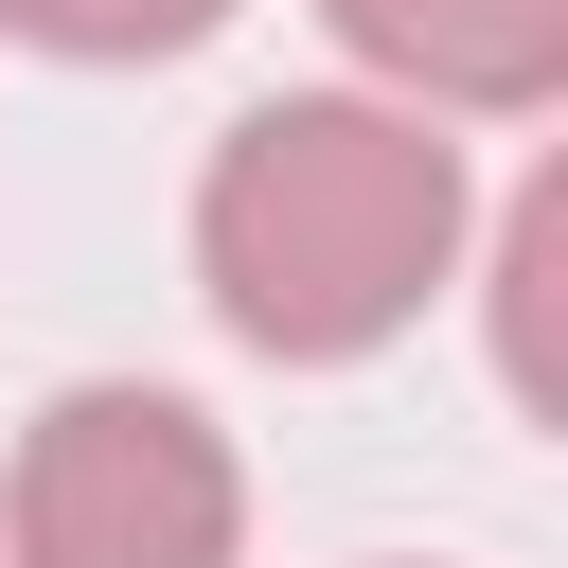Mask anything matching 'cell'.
Returning a JSON list of instances; mask_svg holds the SVG:
<instances>
[{
	"instance_id": "cell-1",
	"label": "cell",
	"mask_w": 568,
	"mask_h": 568,
	"mask_svg": "<svg viewBox=\"0 0 568 568\" xmlns=\"http://www.w3.org/2000/svg\"><path fill=\"white\" fill-rule=\"evenodd\" d=\"M444 266H462V142L373 106V89H284L195 178V284L284 373H337V355L408 337Z\"/></svg>"
},
{
	"instance_id": "cell-2",
	"label": "cell",
	"mask_w": 568,
	"mask_h": 568,
	"mask_svg": "<svg viewBox=\"0 0 568 568\" xmlns=\"http://www.w3.org/2000/svg\"><path fill=\"white\" fill-rule=\"evenodd\" d=\"M231 532H248V479H231L213 408L89 373L18 426V479H0L18 568H231Z\"/></svg>"
},
{
	"instance_id": "cell-3",
	"label": "cell",
	"mask_w": 568,
	"mask_h": 568,
	"mask_svg": "<svg viewBox=\"0 0 568 568\" xmlns=\"http://www.w3.org/2000/svg\"><path fill=\"white\" fill-rule=\"evenodd\" d=\"M320 36L408 124H497L568 89V0H320Z\"/></svg>"
},
{
	"instance_id": "cell-4",
	"label": "cell",
	"mask_w": 568,
	"mask_h": 568,
	"mask_svg": "<svg viewBox=\"0 0 568 568\" xmlns=\"http://www.w3.org/2000/svg\"><path fill=\"white\" fill-rule=\"evenodd\" d=\"M231 0H0V36H36V53H71V71H160V53H195Z\"/></svg>"
},
{
	"instance_id": "cell-5",
	"label": "cell",
	"mask_w": 568,
	"mask_h": 568,
	"mask_svg": "<svg viewBox=\"0 0 568 568\" xmlns=\"http://www.w3.org/2000/svg\"><path fill=\"white\" fill-rule=\"evenodd\" d=\"M550 266H568V195L532 178L515 248H497V373H515V408H550Z\"/></svg>"
}]
</instances>
